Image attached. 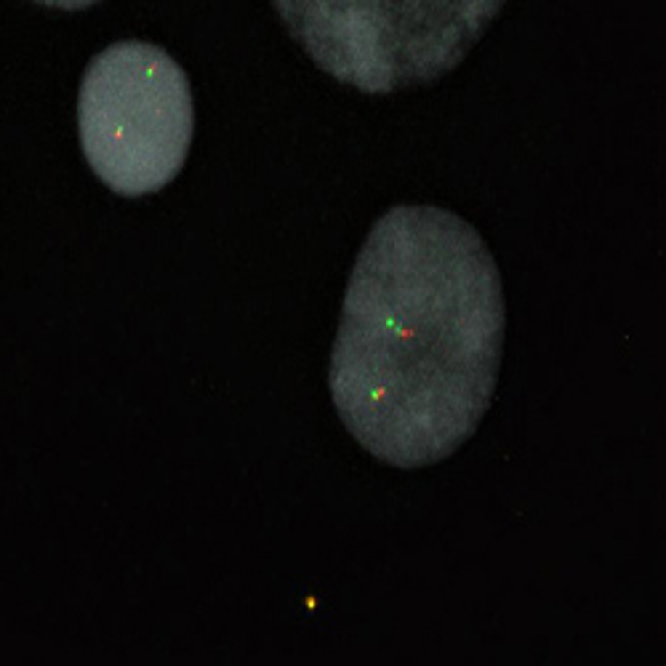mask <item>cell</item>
<instances>
[{
  "mask_svg": "<svg viewBox=\"0 0 666 666\" xmlns=\"http://www.w3.org/2000/svg\"><path fill=\"white\" fill-rule=\"evenodd\" d=\"M501 352V275L477 230L437 206L386 211L333 341L329 384L349 435L400 469L448 459L491 408Z\"/></svg>",
  "mask_w": 666,
  "mask_h": 666,
  "instance_id": "cell-1",
  "label": "cell"
},
{
  "mask_svg": "<svg viewBox=\"0 0 666 666\" xmlns=\"http://www.w3.org/2000/svg\"><path fill=\"white\" fill-rule=\"evenodd\" d=\"M43 5H51V8H64V11H80V8H88L99 0H37Z\"/></svg>",
  "mask_w": 666,
  "mask_h": 666,
  "instance_id": "cell-4",
  "label": "cell"
},
{
  "mask_svg": "<svg viewBox=\"0 0 666 666\" xmlns=\"http://www.w3.org/2000/svg\"><path fill=\"white\" fill-rule=\"evenodd\" d=\"M291 37L362 93L426 85L456 69L504 0H272Z\"/></svg>",
  "mask_w": 666,
  "mask_h": 666,
  "instance_id": "cell-2",
  "label": "cell"
},
{
  "mask_svg": "<svg viewBox=\"0 0 666 666\" xmlns=\"http://www.w3.org/2000/svg\"><path fill=\"white\" fill-rule=\"evenodd\" d=\"M77 131L85 163L115 195L163 190L179 176L195 134L187 72L155 43L107 45L83 75Z\"/></svg>",
  "mask_w": 666,
  "mask_h": 666,
  "instance_id": "cell-3",
  "label": "cell"
}]
</instances>
